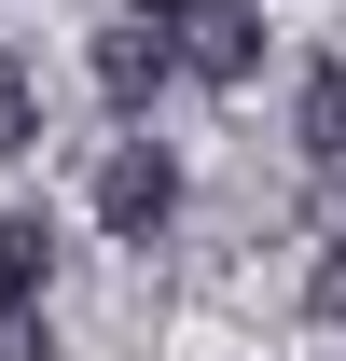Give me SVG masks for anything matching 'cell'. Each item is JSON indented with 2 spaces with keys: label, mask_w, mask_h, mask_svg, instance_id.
<instances>
[{
  "label": "cell",
  "mask_w": 346,
  "mask_h": 361,
  "mask_svg": "<svg viewBox=\"0 0 346 361\" xmlns=\"http://www.w3.org/2000/svg\"><path fill=\"white\" fill-rule=\"evenodd\" d=\"M97 223L125 236V250H153V236L180 223V153L167 139H111V153H97Z\"/></svg>",
  "instance_id": "1"
},
{
  "label": "cell",
  "mask_w": 346,
  "mask_h": 361,
  "mask_svg": "<svg viewBox=\"0 0 346 361\" xmlns=\"http://www.w3.org/2000/svg\"><path fill=\"white\" fill-rule=\"evenodd\" d=\"M167 56L194 84H250L263 70V0H194V14H167Z\"/></svg>",
  "instance_id": "2"
},
{
  "label": "cell",
  "mask_w": 346,
  "mask_h": 361,
  "mask_svg": "<svg viewBox=\"0 0 346 361\" xmlns=\"http://www.w3.org/2000/svg\"><path fill=\"white\" fill-rule=\"evenodd\" d=\"M167 84H180L167 28H153V14H111V28H97V97H111V111H153Z\"/></svg>",
  "instance_id": "3"
},
{
  "label": "cell",
  "mask_w": 346,
  "mask_h": 361,
  "mask_svg": "<svg viewBox=\"0 0 346 361\" xmlns=\"http://www.w3.org/2000/svg\"><path fill=\"white\" fill-rule=\"evenodd\" d=\"M42 278H56V223L42 209H0V319L42 306Z\"/></svg>",
  "instance_id": "4"
},
{
  "label": "cell",
  "mask_w": 346,
  "mask_h": 361,
  "mask_svg": "<svg viewBox=\"0 0 346 361\" xmlns=\"http://www.w3.org/2000/svg\"><path fill=\"white\" fill-rule=\"evenodd\" d=\"M291 139L319 153V167H346V56H319V70H305V97H291Z\"/></svg>",
  "instance_id": "5"
},
{
  "label": "cell",
  "mask_w": 346,
  "mask_h": 361,
  "mask_svg": "<svg viewBox=\"0 0 346 361\" xmlns=\"http://www.w3.org/2000/svg\"><path fill=\"white\" fill-rule=\"evenodd\" d=\"M0 153H42V84L0 56Z\"/></svg>",
  "instance_id": "6"
},
{
  "label": "cell",
  "mask_w": 346,
  "mask_h": 361,
  "mask_svg": "<svg viewBox=\"0 0 346 361\" xmlns=\"http://www.w3.org/2000/svg\"><path fill=\"white\" fill-rule=\"evenodd\" d=\"M305 319H333V334H346V250H319V264H305Z\"/></svg>",
  "instance_id": "7"
},
{
  "label": "cell",
  "mask_w": 346,
  "mask_h": 361,
  "mask_svg": "<svg viewBox=\"0 0 346 361\" xmlns=\"http://www.w3.org/2000/svg\"><path fill=\"white\" fill-rule=\"evenodd\" d=\"M0 361H56V334H42V306H28V319H0Z\"/></svg>",
  "instance_id": "8"
},
{
  "label": "cell",
  "mask_w": 346,
  "mask_h": 361,
  "mask_svg": "<svg viewBox=\"0 0 346 361\" xmlns=\"http://www.w3.org/2000/svg\"><path fill=\"white\" fill-rule=\"evenodd\" d=\"M125 14H153V28H167V14H194V0H125Z\"/></svg>",
  "instance_id": "9"
},
{
  "label": "cell",
  "mask_w": 346,
  "mask_h": 361,
  "mask_svg": "<svg viewBox=\"0 0 346 361\" xmlns=\"http://www.w3.org/2000/svg\"><path fill=\"white\" fill-rule=\"evenodd\" d=\"M333 180H346V167H333Z\"/></svg>",
  "instance_id": "10"
}]
</instances>
